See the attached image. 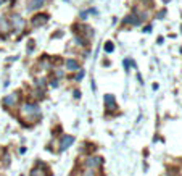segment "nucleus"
<instances>
[{
	"mask_svg": "<svg viewBox=\"0 0 182 176\" xmlns=\"http://www.w3.org/2000/svg\"><path fill=\"white\" fill-rule=\"evenodd\" d=\"M21 116L24 118H32V123L39 120V116H41V108H39L37 104H31V102H27V104H24L21 107Z\"/></svg>",
	"mask_w": 182,
	"mask_h": 176,
	"instance_id": "f257e3e1",
	"label": "nucleus"
},
{
	"mask_svg": "<svg viewBox=\"0 0 182 176\" xmlns=\"http://www.w3.org/2000/svg\"><path fill=\"white\" fill-rule=\"evenodd\" d=\"M103 102H105V108H106V112H115V110L118 108L116 100H115V95L106 94L105 97H103Z\"/></svg>",
	"mask_w": 182,
	"mask_h": 176,
	"instance_id": "f03ea898",
	"label": "nucleus"
},
{
	"mask_svg": "<svg viewBox=\"0 0 182 176\" xmlns=\"http://www.w3.org/2000/svg\"><path fill=\"white\" fill-rule=\"evenodd\" d=\"M102 163H103V160H102L100 157H95V155L89 157L87 160H86V165H87V168H89V170H92V168H97V167H100Z\"/></svg>",
	"mask_w": 182,
	"mask_h": 176,
	"instance_id": "7ed1b4c3",
	"label": "nucleus"
},
{
	"mask_svg": "<svg viewBox=\"0 0 182 176\" xmlns=\"http://www.w3.org/2000/svg\"><path fill=\"white\" fill-rule=\"evenodd\" d=\"M18 97L20 95L18 94H10V95H7V97H3V100H2V104L5 105V107H13L16 102H18Z\"/></svg>",
	"mask_w": 182,
	"mask_h": 176,
	"instance_id": "20e7f679",
	"label": "nucleus"
},
{
	"mask_svg": "<svg viewBox=\"0 0 182 176\" xmlns=\"http://www.w3.org/2000/svg\"><path fill=\"white\" fill-rule=\"evenodd\" d=\"M73 142H74V138H73V136H63V138H61V144H60V152H63V150L68 149V147H71Z\"/></svg>",
	"mask_w": 182,
	"mask_h": 176,
	"instance_id": "39448f33",
	"label": "nucleus"
},
{
	"mask_svg": "<svg viewBox=\"0 0 182 176\" xmlns=\"http://www.w3.org/2000/svg\"><path fill=\"white\" fill-rule=\"evenodd\" d=\"M48 21V15H36L32 18V26H44L45 23Z\"/></svg>",
	"mask_w": 182,
	"mask_h": 176,
	"instance_id": "423d86ee",
	"label": "nucleus"
},
{
	"mask_svg": "<svg viewBox=\"0 0 182 176\" xmlns=\"http://www.w3.org/2000/svg\"><path fill=\"white\" fill-rule=\"evenodd\" d=\"M11 23H13V26L16 28V29H23V28H24V20H23L20 15L11 16Z\"/></svg>",
	"mask_w": 182,
	"mask_h": 176,
	"instance_id": "0eeeda50",
	"label": "nucleus"
},
{
	"mask_svg": "<svg viewBox=\"0 0 182 176\" xmlns=\"http://www.w3.org/2000/svg\"><path fill=\"white\" fill-rule=\"evenodd\" d=\"M126 24H134V26H139L140 24V18L137 16V13H130L126 20H124Z\"/></svg>",
	"mask_w": 182,
	"mask_h": 176,
	"instance_id": "6e6552de",
	"label": "nucleus"
},
{
	"mask_svg": "<svg viewBox=\"0 0 182 176\" xmlns=\"http://www.w3.org/2000/svg\"><path fill=\"white\" fill-rule=\"evenodd\" d=\"M29 176H50L48 174V170L47 168H32L31 170V174Z\"/></svg>",
	"mask_w": 182,
	"mask_h": 176,
	"instance_id": "1a4fd4ad",
	"label": "nucleus"
},
{
	"mask_svg": "<svg viewBox=\"0 0 182 176\" xmlns=\"http://www.w3.org/2000/svg\"><path fill=\"white\" fill-rule=\"evenodd\" d=\"M10 31H11V28H10L8 23L5 20H0V34H2V36H8Z\"/></svg>",
	"mask_w": 182,
	"mask_h": 176,
	"instance_id": "9d476101",
	"label": "nucleus"
},
{
	"mask_svg": "<svg viewBox=\"0 0 182 176\" xmlns=\"http://www.w3.org/2000/svg\"><path fill=\"white\" fill-rule=\"evenodd\" d=\"M65 65H66V70H71V71H74V70H79V63H77L76 60H73V58L66 60V61H65Z\"/></svg>",
	"mask_w": 182,
	"mask_h": 176,
	"instance_id": "9b49d317",
	"label": "nucleus"
},
{
	"mask_svg": "<svg viewBox=\"0 0 182 176\" xmlns=\"http://www.w3.org/2000/svg\"><path fill=\"white\" fill-rule=\"evenodd\" d=\"M44 2H45V0H32L27 8H29V10H37V8H41L44 5Z\"/></svg>",
	"mask_w": 182,
	"mask_h": 176,
	"instance_id": "f8f14e48",
	"label": "nucleus"
},
{
	"mask_svg": "<svg viewBox=\"0 0 182 176\" xmlns=\"http://www.w3.org/2000/svg\"><path fill=\"white\" fill-rule=\"evenodd\" d=\"M113 49H115V45H113V42H106L105 44V52H113Z\"/></svg>",
	"mask_w": 182,
	"mask_h": 176,
	"instance_id": "ddd939ff",
	"label": "nucleus"
},
{
	"mask_svg": "<svg viewBox=\"0 0 182 176\" xmlns=\"http://www.w3.org/2000/svg\"><path fill=\"white\" fill-rule=\"evenodd\" d=\"M82 76H84V70H81V71H79V73H77V76H76V79H77V81H81V79H82Z\"/></svg>",
	"mask_w": 182,
	"mask_h": 176,
	"instance_id": "4468645a",
	"label": "nucleus"
},
{
	"mask_svg": "<svg viewBox=\"0 0 182 176\" xmlns=\"http://www.w3.org/2000/svg\"><path fill=\"white\" fill-rule=\"evenodd\" d=\"M32 49H34V42H32V41H29V47H27V52L31 53V52H32Z\"/></svg>",
	"mask_w": 182,
	"mask_h": 176,
	"instance_id": "2eb2a0df",
	"label": "nucleus"
},
{
	"mask_svg": "<svg viewBox=\"0 0 182 176\" xmlns=\"http://www.w3.org/2000/svg\"><path fill=\"white\" fill-rule=\"evenodd\" d=\"M50 86H52V87H56V86H58V81H55V79H53V81H50Z\"/></svg>",
	"mask_w": 182,
	"mask_h": 176,
	"instance_id": "dca6fc26",
	"label": "nucleus"
},
{
	"mask_svg": "<svg viewBox=\"0 0 182 176\" xmlns=\"http://www.w3.org/2000/svg\"><path fill=\"white\" fill-rule=\"evenodd\" d=\"M86 176H94V171H92V170H87V171H86Z\"/></svg>",
	"mask_w": 182,
	"mask_h": 176,
	"instance_id": "f3484780",
	"label": "nucleus"
},
{
	"mask_svg": "<svg viewBox=\"0 0 182 176\" xmlns=\"http://www.w3.org/2000/svg\"><path fill=\"white\" fill-rule=\"evenodd\" d=\"M164 13H166V11H164V10H163V11H160V15H158V18H163V16H164Z\"/></svg>",
	"mask_w": 182,
	"mask_h": 176,
	"instance_id": "a211bd4d",
	"label": "nucleus"
},
{
	"mask_svg": "<svg viewBox=\"0 0 182 176\" xmlns=\"http://www.w3.org/2000/svg\"><path fill=\"white\" fill-rule=\"evenodd\" d=\"M180 52H182V47H180Z\"/></svg>",
	"mask_w": 182,
	"mask_h": 176,
	"instance_id": "6ab92c4d",
	"label": "nucleus"
}]
</instances>
